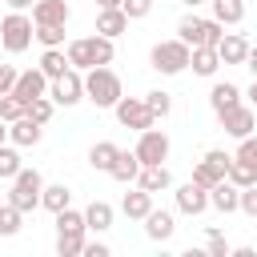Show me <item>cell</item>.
I'll use <instances>...</instances> for the list:
<instances>
[{
  "label": "cell",
  "instance_id": "6da1fadb",
  "mask_svg": "<svg viewBox=\"0 0 257 257\" xmlns=\"http://www.w3.org/2000/svg\"><path fill=\"white\" fill-rule=\"evenodd\" d=\"M112 56H116V48H112V36H80V40H68V64L72 68H80V72H88V68H96V64H112Z\"/></svg>",
  "mask_w": 257,
  "mask_h": 257
},
{
  "label": "cell",
  "instance_id": "7a4b0ae2",
  "mask_svg": "<svg viewBox=\"0 0 257 257\" xmlns=\"http://www.w3.org/2000/svg\"><path fill=\"white\" fill-rule=\"evenodd\" d=\"M84 96H88L96 108H116V100L124 96V88H120V76H116L108 64H96V68H88V76H84Z\"/></svg>",
  "mask_w": 257,
  "mask_h": 257
},
{
  "label": "cell",
  "instance_id": "3957f363",
  "mask_svg": "<svg viewBox=\"0 0 257 257\" xmlns=\"http://www.w3.org/2000/svg\"><path fill=\"white\" fill-rule=\"evenodd\" d=\"M177 36L189 44V48H217L221 44V36H225V24L217 20V16H181V24H177Z\"/></svg>",
  "mask_w": 257,
  "mask_h": 257
},
{
  "label": "cell",
  "instance_id": "277c9868",
  "mask_svg": "<svg viewBox=\"0 0 257 257\" xmlns=\"http://www.w3.org/2000/svg\"><path fill=\"white\" fill-rule=\"evenodd\" d=\"M189 60H193V48H189L181 36H177V40H161V44H153V52H149V64H153L157 72H165V76L185 72Z\"/></svg>",
  "mask_w": 257,
  "mask_h": 257
},
{
  "label": "cell",
  "instance_id": "5b68a950",
  "mask_svg": "<svg viewBox=\"0 0 257 257\" xmlns=\"http://www.w3.org/2000/svg\"><path fill=\"white\" fill-rule=\"evenodd\" d=\"M40 193H44V177L36 169H20L12 177V189H8V201L20 209V213H32L40 209Z\"/></svg>",
  "mask_w": 257,
  "mask_h": 257
},
{
  "label": "cell",
  "instance_id": "8992f818",
  "mask_svg": "<svg viewBox=\"0 0 257 257\" xmlns=\"http://www.w3.org/2000/svg\"><path fill=\"white\" fill-rule=\"evenodd\" d=\"M32 36H36V24H32L24 12L12 8V12L0 20V44H4V52H12V56L24 52V48L32 44Z\"/></svg>",
  "mask_w": 257,
  "mask_h": 257
},
{
  "label": "cell",
  "instance_id": "52a82bcc",
  "mask_svg": "<svg viewBox=\"0 0 257 257\" xmlns=\"http://www.w3.org/2000/svg\"><path fill=\"white\" fill-rule=\"evenodd\" d=\"M116 120H120L124 128L145 133V128H153V124H157V112L149 108V100H145V96H120V100H116Z\"/></svg>",
  "mask_w": 257,
  "mask_h": 257
},
{
  "label": "cell",
  "instance_id": "ba28073f",
  "mask_svg": "<svg viewBox=\"0 0 257 257\" xmlns=\"http://www.w3.org/2000/svg\"><path fill=\"white\" fill-rule=\"evenodd\" d=\"M48 96L56 104H64V108H72L76 100H84V76H80V68H68L64 76L48 80Z\"/></svg>",
  "mask_w": 257,
  "mask_h": 257
},
{
  "label": "cell",
  "instance_id": "9c48e42d",
  "mask_svg": "<svg viewBox=\"0 0 257 257\" xmlns=\"http://www.w3.org/2000/svg\"><path fill=\"white\" fill-rule=\"evenodd\" d=\"M137 157H141V165H161V161H169V137H165L161 128H145L141 141H137Z\"/></svg>",
  "mask_w": 257,
  "mask_h": 257
},
{
  "label": "cell",
  "instance_id": "30bf717a",
  "mask_svg": "<svg viewBox=\"0 0 257 257\" xmlns=\"http://www.w3.org/2000/svg\"><path fill=\"white\" fill-rule=\"evenodd\" d=\"M217 120H221V128H225L229 137H237V141L253 133V108H249V104H233V108L217 112Z\"/></svg>",
  "mask_w": 257,
  "mask_h": 257
},
{
  "label": "cell",
  "instance_id": "8fae6325",
  "mask_svg": "<svg viewBox=\"0 0 257 257\" xmlns=\"http://www.w3.org/2000/svg\"><path fill=\"white\" fill-rule=\"evenodd\" d=\"M177 209H181V213H189V217H201V213L209 209V189H205V185H197V181L181 185V189H177Z\"/></svg>",
  "mask_w": 257,
  "mask_h": 257
},
{
  "label": "cell",
  "instance_id": "7c38bea8",
  "mask_svg": "<svg viewBox=\"0 0 257 257\" xmlns=\"http://www.w3.org/2000/svg\"><path fill=\"white\" fill-rule=\"evenodd\" d=\"M12 96H20L24 104H28V100H36V96H48V76H44L40 68L20 72V76H16V88H12Z\"/></svg>",
  "mask_w": 257,
  "mask_h": 257
},
{
  "label": "cell",
  "instance_id": "4fadbf2b",
  "mask_svg": "<svg viewBox=\"0 0 257 257\" xmlns=\"http://www.w3.org/2000/svg\"><path fill=\"white\" fill-rule=\"evenodd\" d=\"M209 205H213L217 213H237V209H241V189L225 177V181H217V185L209 189Z\"/></svg>",
  "mask_w": 257,
  "mask_h": 257
},
{
  "label": "cell",
  "instance_id": "5bb4252c",
  "mask_svg": "<svg viewBox=\"0 0 257 257\" xmlns=\"http://www.w3.org/2000/svg\"><path fill=\"white\" fill-rule=\"evenodd\" d=\"M40 137H44V124H40V120H32V116H20V120H12V124H8V141H12L16 149L36 145Z\"/></svg>",
  "mask_w": 257,
  "mask_h": 257
},
{
  "label": "cell",
  "instance_id": "9a60e30c",
  "mask_svg": "<svg viewBox=\"0 0 257 257\" xmlns=\"http://www.w3.org/2000/svg\"><path fill=\"white\" fill-rule=\"evenodd\" d=\"M68 0H36L32 4V24H68Z\"/></svg>",
  "mask_w": 257,
  "mask_h": 257
},
{
  "label": "cell",
  "instance_id": "2e32d148",
  "mask_svg": "<svg viewBox=\"0 0 257 257\" xmlns=\"http://www.w3.org/2000/svg\"><path fill=\"white\" fill-rule=\"evenodd\" d=\"M217 52H221V64H245V56H249V40H245L241 32H225L221 44H217Z\"/></svg>",
  "mask_w": 257,
  "mask_h": 257
},
{
  "label": "cell",
  "instance_id": "e0dca14e",
  "mask_svg": "<svg viewBox=\"0 0 257 257\" xmlns=\"http://www.w3.org/2000/svg\"><path fill=\"white\" fill-rule=\"evenodd\" d=\"M137 173H141V157H137V149H120L116 161H112V169H108V177L120 181V185H128V181H137Z\"/></svg>",
  "mask_w": 257,
  "mask_h": 257
},
{
  "label": "cell",
  "instance_id": "ac0fdd59",
  "mask_svg": "<svg viewBox=\"0 0 257 257\" xmlns=\"http://www.w3.org/2000/svg\"><path fill=\"white\" fill-rule=\"evenodd\" d=\"M120 213H124L128 221H145V217L153 213V193L137 185V193H124V201H120Z\"/></svg>",
  "mask_w": 257,
  "mask_h": 257
},
{
  "label": "cell",
  "instance_id": "d6986e66",
  "mask_svg": "<svg viewBox=\"0 0 257 257\" xmlns=\"http://www.w3.org/2000/svg\"><path fill=\"white\" fill-rule=\"evenodd\" d=\"M124 28H128L124 8H100V12H96V32H100V36H112V40H116Z\"/></svg>",
  "mask_w": 257,
  "mask_h": 257
},
{
  "label": "cell",
  "instance_id": "ffe728a7",
  "mask_svg": "<svg viewBox=\"0 0 257 257\" xmlns=\"http://www.w3.org/2000/svg\"><path fill=\"white\" fill-rule=\"evenodd\" d=\"M137 185H141V189H149V193H161V189H169V185H173V173H169L165 165H141Z\"/></svg>",
  "mask_w": 257,
  "mask_h": 257
},
{
  "label": "cell",
  "instance_id": "44dd1931",
  "mask_svg": "<svg viewBox=\"0 0 257 257\" xmlns=\"http://www.w3.org/2000/svg\"><path fill=\"white\" fill-rule=\"evenodd\" d=\"M173 229H177V221H173V213H165V209H153V213L145 217V233H149L153 241H169Z\"/></svg>",
  "mask_w": 257,
  "mask_h": 257
},
{
  "label": "cell",
  "instance_id": "7402d4cb",
  "mask_svg": "<svg viewBox=\"0 0 257 257\" xmlns=\"http://www.w3.org/2000/svg\"><path fill=\"white\" fill-rule=\"evenodd\" d=\"M189 68H193L197 76H213V72L221 68V52H217V48H193Z\"/></svg>",
  "mask_w": 257,
  "mask_h": 257
},
{
  "label": "cell",
  "instance_id": "603a6c76",
  "mask_svg": "<svg viewBox=\"0 0 257 257\" xmlns=\"http://www.w3.org/2000/svg\"><path fill=\"white\" fill-rule=\"evenodd\" d=\"M72 64H68V52H60V48H44V56H40V72L48 76V80H56V76H64Z\"/></svg>",
  "mask_w": 257,
  "mask_h": 257
},
{
  "label": "cell",
  "instance_id": "cb8c5ba5",
  "mask_svg": "<svg viewBox=\"0 0 257 257\" xmlns=\"http://www.w3.org/2000/svg\"><path fill=\"white\" fill-rule=\"evenodd\" d=\"M209 104H213V112H225V108H233V104H241V88L237 84H213V92H209Z\"/></svg>",
  "mask_w": 257,
  "mask_h": 257
},
{
  "label": "cell",
  "instance_id": "d4e9b609",
  "mask_svg": "<svg viewBox=\"0 0 257 257\" xmlns=\"http://www.w3.org/2000/svg\"><path fill=\"white\" fill-rule=\"evenodd\" d=\"M68 201H72V189L60 181V185H44V193H40V205L48 209V213H60V209H68Z\"/></svg>",
  "mask_w": 257,
  "mask_h": 257
},
{
  "label": "cell",
  "instance_id": "484cf974",
  "mask_svg": "<svg viewBox=\"0 0 257 257\" xmlns=\"http://www.w3.org/2000/svg\"><path fill=\"white\" fill-rule=\"evenodd\" d=\"M116 153H120V149H116L112 141H96V145L88 149V165H92V169H100V173H108V169H112V161H116Z\"/></svg>",
  "mask_w": 257,
  "mask_h": 257
},
{
  "label": "cell",
  "instance_id": "4316f807",
  "mask_svg": "<svg viewBox=\"0 0 257 257\" xmlns=\"http://www.w3.org/2000/svg\"><path fill=\"white\" fill-rule=\"evenodd\" d=\"M84 221H88V229H96V233L112 229V205H108V201H92V205L84 209Z\"/></svg>",
  "mask_w": 257,
  "mask_h": 257
},
{
  "label": "cell",
  "instance_id": "83f0119b",
  "mask_svg": "<svg viewBox=\"0 0 257 257\" xmlns=\"http://www.w3.org/2000/svg\"><path fill=\"white\" fill-rule=\"evenodd\" d=\"M213 16L221 24H241L245 20V4L241 0H213Z\"/></svg>",
  "mask_w": 257,
  "mask_h": 257
},
{
  "label": "cell",
  "instance_id": "f1b7e54d",
  "mask_svg": "<svg viewBox=\"0 0 257 257\" xmlns=\"http://www.w3.org/2000/svg\"><path fill=\"white\" fill-rule=\"evenodd\" d=\"M193 181H197V185H205V189H213L217 181H225V169H217L209 157H201V161H197V169H193Z\"/></svg>",
  "mask_w": 257,
  "mask_h": 257
},
{
  "label": "cell",
  "instance_id": "f546056e",
  "mask_svg": "<svg viewBox=\"0 0 257 257\" xmlns=\"http://www.w3.org/2000/svg\"><path fill=\"white\" fill-rule=\"evenodd\" d=\"M84 229H88L84 213H76V209H60L56 213V233H84Z\"/></svg>",
  "mask_w": 257,
  "mask_h": 257
},
{
  "label": "cell",
  "instance_id": "4dcf8cb0",
  "mask_svg": "<svg viewBox=\"0 0 257 257\" xmlns=\"http://www.w3.org/2000/svg\"><path fill=\"white\" fill-rule=\"evenodd\" d=\"M20 217H24V213H20L12 201H4V205H0V237H16V233H20Z\"/></svg>",
  "mask_w": 257,
  "mask_h": 257
},
{
  "label": "cell",
  "instance_id": "1f68e13d",
  "mask_svg": "<svg viewBox=\"0 0 257 257\" xmlns=\"http://www.w3.org/2000/svg\"><path fill=\"white\" fill-rule=\"evenodd\" d=\"M225 177H229V181H233L237 189H249V185H257V173H253V169H249L245 161H237V157L229 161V173H225Z\"/></svg>",
  "mask_w": 257,
  "mask_h": 257
},
{
  "label": "cell",
  "instance_id": "d6a6232c",
  "mask_svg": "<svg viewBox=\"0 0 257 257\" xmlns=\"http://www.w3.org/2000/svg\"><path fill=\"white\" fill-rule=\"evenodd\" d=\"M56 253H60V257L84 253V233H56Z\"/></svg>",
  "mask_w": 257,
  "mask_h": 257
},
{
  "label": "cell",
  "instance_id": "836d02e7",
  "mask_svg": "<svg viewBox=\"0 0 257 257\" xmlns=\"http://www.w3.org/2000/svg\"><path fill=\"white\" fill-rule=\"evenodd\" d=\"M0 116L12 124V120H20V116H28V104L20 100V96H12V92H4L0 96Z\"/></svg>",
  "mask_w": 257,
  "mask_h": 257
},
{
  "label": "cell",
  "instance_id": "e575fe53",
  "mask_svg": "<svg viewBox=\"0 0 257 257\" xmlns=\"http://www.w3.org/2000/svg\"><path fill=\"white\" fill-rule=\"evenodd\" d=\"M20 169H24V165H20V153L8 149V145H0V181H12Z\"/></svg>",
  "mask_w": 257,
  "mask_h": 257
},
{
  "label": "cell",
  "instance_id": "d590c367",
  "mask_svg": "<svg viewBox=\"0 0 257 257\" xmlns=\"http://www.w3.org/2000/svg\"><path fill=\"white\" fill-rule=\"evenodd\" d=\"M36 40L44 48H60L64 44V24H36Z\"/></svg>",
  "mask_w": 257,
  "mask_h": 257
},
{
  "label": "cell",
  "instance_id": "8d00e7d4",
  "mask_svg": "<svg viewBox=\"0 0 257 257\" xmlns=\"http://www.w3.org/2000/svg\"><path fill=\"white\" fill-rule=\"evenodd\" d=\"M52 108H56V100H52V96H36V100H28V116H32V120H40V124H48V120H52Z\"/></svg>",
  "mask_w": 257,
  "mask_h": 257
},
{
  "label": "cell",
  "instance_id": "74e56055",
  "mask_svg": "<svg viewBox=\"0 0 257 257\" xmlns=\"http://www.w3.org/2000/svg\"><path fill=\"white\" fill-rule=\"evenodd\" d=\"M145 100H149V108H153L157 116H169V108H173V96H169L165 88H153V92H145Z\"/></svg>",
  "mask_w": 257,
  "mask_h": 257
},
{
  "label": "cell",
  "instance_id": "f35d334b",
  "mask_svg": "<svg viewBox=\"0 0 257 257\" xmlns=\"http://www.w3.org/2000/svg\"><path fill=\"white\" fill-rule=\"evenodd\" d=\"M237 161H245V165L257 173V137H253V133L241 137V145H237Z\"/></svg>",
  "mask_w": 257,
  "mask_h": 257
},
{
  "label": "cell",
  "instance_id": "ab89813d",
  "mask_svg": "<svg viewBox=\"0 0 257 257\" xmlns=\"http://www.w3.org/2000/svg\"><path fill=\"white\" fill-rule=\"evenodd\" d=\"M120 8H124V16H128V20H141V16H149V12H153V0H124Z\"/></svg>",
  "mask_w": 257,
  "mask_h": 257
},
{
  "label": "cell",
  "instance_id": "60d3db41",
  "mask_svg": "<svg viewBox=\"0 0 257 257\" xmlns=\"http://www.w3.org/2000/svg\"><path fill=\"white\" fill-rule=\"evenodd\" d=\"M237 213H249V217H257V185L241 189V209H237Z\"/></svg>",
  "mask_w": 257,
  "mask_h": 257
},
{
  "label": "cell",
  "instance_id": "b9f144b4",
  "mask_svg": "<svg viewBox=\"0 0 257 257\" xmlns=\"http://www.w3.org/2000/svg\"><path fill=\"white\" fill-rule=\"evenodd\" d=\"M16 76H20V72H16V68H12V64H0V96H4V92H12V88H16Z\"/></svg>",
  "mask_w": 257,
  "mask_h": 257
},
{
  "label": "cell",
  "instance_id": "7bdbcfd3",
  "mask_svg": "<svg viewBox=\"0 0 257 257\" xmlns=\"http://www.w3.org/2000/svg\"><path fill=\"white\" fill-rule=\"evenodd\" d=\"M209 253H213V257H229V245H225V237H221L217 229H209Z\"/></svg>",
  "mask_w": 257,
  "mask_h": 257
},
{
  "label": "cell",
  "instance_id": "ee69618b",
  "mask_svg": "<svg viewBox=\"0 0 257 257\" xmlns=\"http://www.w3.org/2000/svg\"><path fill=\"white\" fill-rule=\"evenodd\" d=\"M205 157H209V161H213V165H217V169H225V173H229V161H233V157H229V153H225V149H209V153H205Z\"/></svg>",
  "mask_w": 257,
  "mask_h": 257
},
{
  "label": "cell",
  "instance_id": "f6af8a7d",
  "mask_svg": "<svg viewBox=\"0 0 257 257\" xmlns=\"http://www.w3.org/2000/svg\"><path fill=\"white\" fill-rule=\"evenodd\" d=\"M84 257H108V245H100V241H84Z\"/></svg>",
  "mask_w": 257,
  "mask_h": 257
},
{
  "label": "cell",
  "instance_id": "bcb514c9",
  "mask_svg": "<svg viewBox=\"0 0 257 257\" xmlns=\"http://www.w3.org/2000/svg\"><path fill=\"white\" fill-rule=\"evenodd\" d=\"M245 68L257 76V44H249V56H245Z\"/></svg>",
  "mask_w": 257,
  "mask_h": 257
},
{
  "label": "cell",
  "instance_id": "7dc6e473",
  "mask_svg": "<svg viewBox=\"0 0 257 257\" xmlns=\"http://www.w3.org/2000/svg\"><path fill=\"white\" fill-rule=\"evenodd\" d=\"M4 4H8V8H16V12H24V8H32L36 0H4Z\"/></svg>",
  "mask_w": 257,
  "mask_h": 257
},
{
  "label": "cell",
  "instance_id": "c3c4849f",
  "mask_svg": "<svg viewBox=\"0 0 257 257\" xmlns=\"http://www.w3.org/2000/svg\"><path fill=\"white\" fill-rule=\"evenodd\" d=\"M92 4H96V8H120L124 0H92Z\"/></svg>",
  "mask_w": 257,
  "mask_h": 257
},
{
  "label": "cell",
  "instance_id": "681fc988",
  "mask_svg": "<svg viewBox=\"0 0 257 257\" xmlns=\"http://www.w3.org/2000/svg\"><path fill=\"white\" fill-rule=\"evenodd\" d=\"M4 141H8V120L0 116V145H4Z\"/></svg>",
  "mask_w": 257,
  "mask_h": 257
},
{
  "label": "cell",
  "instance_id": "f907efd6",
  "mask_svg": "<svg viewBox=\"0 0 257 257\" xmlns=\"http://www.w3.org/2000/svg\"><path fill=\"white\" fill-rule=\"evenodd\" d=\"M249 100L257 104V76H253V84H249Z\"/></svg>",
  "mask_w": 257,
  "mask_h": 257
},
{
  "label": "cell",
  "instance_id": "816d5d0a",
  "mask_svg": "<svg viewBox=\"0 0 257 257\" xmlns=\"http://www.w3.org/2000/svg\"><path fill=\"white\" fill-rule=\"evenodd\" d=\"M185 4H189V8H197V4H201V0H185Z\"/></svg>",
  "mask_w": 257,
  "mask_h": 257
},
{
  "label": "cell",
  "instance_id": "f5cc1de1",
  "mask_svg": "<svg viewBox=\"0 0 257 257\" xmlns=\"http://www.w3.org/2000/svg\"><path fill=\"white\" fill-rule=\"evenodd\" d=\"M0 205H4V193H0Z\"/></svg>",
  "mask_w": 257,
  "mask_h": 257
}]
</instances>
